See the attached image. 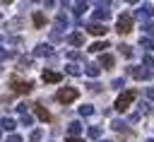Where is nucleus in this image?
<instances>
[{"label": "nucleus", "mask_w": 154, "mask_h": 142, "mask_svg": "<svg viewBox=\"0 0 154 142\" xmlns=\"http://www.w3.org/2000/svg\"><path fill=\"white\" fill-rule=\"evenodd\" d=\"M79 96V91L75 89V87H63V89H58V94H55V99L60 101V103H70V101H75Z\"/></svg>", "instance_id": "f257e3e1"}, {"label": "nucleus", "mask_w": 154, "mask_h": 142, "mask_svg": "<svg viewBox=\"0 0 154 142\" xmlns=\"http://www.w3.org/2000/svg\"><path fill=\"white\" fill-rule=\"evenodd\" d=\"M135 99H137V91H135V89H128V91H123V94L118 96L116 108H118V111H125V108H128V106H130Z\"/></svg>", "instance_id": "f03ea898"}, {"label": "nucleus", "mask_w": 154, "mask_h": 142, "mask_svg": "<svg viewBox=\"0 0 154 142\" xmlns=\"http://www.w3.org/2000/svg\"><path fill=\"white\" fill-rule=\"evenodd\" d=\"M116 29H118L120 34L132 31V17H130V14H120V17H118V22H116Z\"/></svg>", "instance_id": "7ed1b4c3"}, {"label": "nucleus", "mask_w": 154, "mask_h": 142, "mask_svg": "<svg viewBox=\"0 0 154 142\" xmlns=\"http://www.w3.org/2000/svg\"><path fill=\"white\" fill-rule=\"evenodd\" d=\"M111 5L108 2H96V10H94V19L101 24V19H108V14H111V10H108Z\"/></svg>", "instance_id": "20e7f679"}, {"label": "nucleus", "mask_w": 154, "mask_h": 142, "mask_svg": "<svg viewBox=\"0 0 154 142\" xmlns=\"http://www.w3.org/2000/svg\"><path fill=\"white\" fill-rule=\"evenodd\" d=\"M135 17H137V19H149V17H154V7H152L149 2H144V5H140V7L135 10Z\"/></svg>", "instance_id": "39448f33"}, {"label": "nucleus", "mask_w": 154, "mask_h": 142, "mask_svg": "<svg viewBox=\"0 0 154 142\" xmlns=\"http://www.w3.org/2000/svg\"><path fill=\"white\" fill-rule=\"evenodd\" d=\"M31 82L26 79V82H22V79H17V77H12V89L14 91H19V94H26V91H31Z\"/></svg>", "instance_id": "423d86ee"}, {"label": "nucleus", "mask_w": 154, "mask_h": 142, "mask_svg": "<svg viewBox=\"0 0 154 142\" xmlns=\"http://www.w3.org/2000/svg\"><path fill=\"white\" fill-rule=\"evenodd\" d=\"M41 79H43V82H51V84H55V82H60V79H63V75H60V72H53V70H43Z\"/></svg>", "instance_id": "0eeeda50"}, {"label": "nucleus", "mask_w": 154, "mask_h": 142, "mask_svg": "<svg viewBox=\"0 0 154 142\" xmlns=\"http://www.w3.org/2000/svg\"><path fill=\"white\" fill-rule=\"evenodd\" d=\"M87 31H89V34H94V36H103L108 29H106V24H99V22H94V24H89V26H87Z\"/></svg>", "instance_id": "6e6552de"}, {"label": "nucleus", "mask_w": 154, "mask_h": 142, "mask_svg": "<svg viewBox=\"0 0 154 142\" xmlns=\"http://www.w3.org/2000/svg\"><path fill=\"white\" fill-rule=\"evenodd\" d=\"M128 72H130L135 79H149V77H152V72H149V70H140V67H130Z\"/></svg>", "instance_id": "1a4fd4ad"}, {"label": "nucleus", "mask_w": 154, "mask_h": 142, "mask_svg": "<svg viewBox=\"0 0 154 142\" xmlns=\"http://www.w3.org/2000/svg\"><path fill=\"white\" fill-rule=\"evenodd\" d=\"M34 111H36V116H38L43 123H48V120H51V113H48V111H46L41 103H34Z\"/></svg>", "instance_id": "9d476101"}, {"label": "nucleus", "mask_w": 154, "mask_h": 142, "mask_svg": "<svg viewBox=\"0 0 154 142\" xmlns=\"http://www.w3.org/2000/svg\"><path fill=\"white\" fill-rule=\"evenodd\" d=\"M67 43H72V46H82V43H84V34H79V31L70 34V36H67Z\"/></svg>", "instance_id": "9b49d317"}, {"label": "nucleus", "mask_w": 154, "mask_h": 142, "mask_svg": "<svg viewBox=\"0 0 154 142\" xmlns=\"http://www.w3.org/2000/svg\"><path fill=\"white\" fill-rule=\"evenodd\" d=\"M84 72H87L89 77H99V72H101V67H99L96 63H87V65H84Z\"/></svg>", "instance_id": "f8f14e48"}, {"label": "nucleus", "mask_w": 154, "mask_h": 142, "mask_svg": "<svg viewBox=\"0 0 154 142\" xmlns=\"http://www.w3.org/2000/svg\"><path fill=\"white\" fill-rule=\"evenodd\" d=\"M53 51H51V46L48 43H38L36 48H34V55H51Z\"/></svg>", "instance_id": "ddd939ff"}, {"label": "nucleus", "mask_w": 154, "mask_h": 142, "mask_svg": "<svg viewBox=\"0 0 154 142\" xmlns=\"http://www.w3.org/2000/svg\"><path fill=\"white\" fill-rule=\"evenodd\" d=\"M17 128V123L12 120V118H2V123H0V130H7V132H12Z\"/></svg>", "instance_id": "4468645a"}, {"label": "nucleus", "mask_w": 154, "mask_h": 142, "mask_svg": "<svg viewBox=\"0 0 154 142\" xmlns=\"http://www.w3.org/2000/svg\"><path fill=\"white\" fill-rule=\"evenodd\" d=\"M79 132H82V125H79V123H77V120H75V123H70V125H67V135H70V137H77V135H79Z\"/></svg>", "instance_id": "2eb2a0df"}, {"label": "nucleus", "mask_w": 154, "mask_h": 142, "mask_svg": "<svg viewBox=\"0 0 154 142\" xmlns=\"http://www.w3.org/2000/svg\"><path fill=\"white\" fill-rule=\"evenodd\" d=\"M140 46H142L144 51H152V48H154V39H147V36H140Z\"/></svg>", "instance_id": "dca6fc26"}, {"label": "nucleus", "mask_w": 154, "mask_h": 142, "mask_svg": "<svg viewBox=\"0 0 154 142\" xmlns=\"http://www.w3.org/2000/svg\"><path fill=\"white\" fill-rule=\"evenodd\" d=\"M99 67H103V70H108V67H113V55H101V65Z\"/></svg>", "instance_id": "f3484780"}, {"label": "nucleus", "mask_w": 154, "mask_h": 142, "mask_svg": "<svg viewBox=\"0 0 154 142\" xmlns=\"http://www.w3.org/2000/svg\"><path fill=\"white\" fill-rule=\"evenodd\" d=\"M103 48H108V43H106V41H103V43H101V41H96V43H91V46H89V51H91V53H101Z\"/></svg>", "instance_id": "a211bd4d"}, {"label": "nucleus", "mask_w": 154, "mask_h": 142, "mask_svg": "<svg viewBox=\"0 0 154 142\" xmlns=\"http://www.w3.org/2000/svg\"><path fill=\"white\" fill-rule=\"evenodd\" d=\"M55 26H58V29H63V26H65V29H67V17H65V14H63V12H60V14H58V17H55Z\"/></svg>", "instance_id": "6ab92c4d"}, {"label": "nucleus", "mask_w": 154, "mask_h": 142, "mask_svg": "<svg viewBox=\"0 0 154 142\" xmlns=\"http://www.w3.org/2000/svg\"><path fill=\"white\" fill-rule=\"evenodd\" d=\"M65 70H67V75H72V77H77V75H82V70L75 65V63H70V65H65Z\"/></svg>", "instance_id": "aec40b11"}, {"label": "nucleus", "mask_w": 154, "mask_h": 142, "mask_svg": "<svg viewBox=\"0 0 154 142\" xmlns=\"http://www.w3.org/2000/svg\"><path fill=\"white\" fill-rule=\"evenodd\" d=\"M87 135H89L91 140H99V137H101V128H96V125H91V128L87 130Z\"/></svg>", "instance_id": "412c9836"}, {"label": "nucleus", "mask_w": 154, "mask_h": 142, "mask_svg": "<svg viewBox=\"0 0 154 142\" xmlns=\"http://www.w3.org/2000/svg\"><path fill=\"white\" fill-rule=\"evenodd\" d=\"M67 5L75 7V14H82V12L87 10V2H67Z\"/></svg>", "instance_id": "4be33fe9"}, {"label": "nucleus", "mask_w": 154, "mask_h": 142, "mask_svg": "<svg viewBox=\"0 0 154 142\" xmlns=\"http://www.w3.org/2000/svg\"><path fill=\"white\" fill-rule=\"evenodd\" d=\"M142 65H144V67H154V58H152L149 53H144V55H142Z\"/></svg>", "instance_id": "5701e85b"}, {"label": "nucleus", "mask_w": 154, "mask_h": 142, "mask_svg": "<svg viewBox=\"0 0 154 142\" xmlns=\"http://www.w3.org/2000/svg\"><path fill=\"white\" fill-rule=\"evenodd\" d=\"M149 111H152V103H149V101H142V103H140V113H142V116H147Z\"/></svg>", "instance_id": "b1692460"}, {"label": "nucleus", "mask_w": 154, "mask_h": 142, "mask_svg": "<svg viewBox=\"0 0 154 142\" xmlns=\"http://www.w3.org/2000/svg\"><path fill=\"white\" fill-rule=\"evenodd\" d=\"M94 113V108L89 106V103H84V106H79V116H91Z\"/></svg>", "instance_id": "393cba45"}, {"label": "nucleus", "mask_w": 154, "mask_h": 142, "mask_svg": "<svg viewBox=\"0 0 154 142\" xmlns=\"http://www.w3.org/2000/svg\"><path fill=\"white\" fill-rule=\"evenodd\" d=\"M142 31H144V34H149V36H154V24H152V22H144ZM149 36H147V39H149Z\"/></svg>", "instance_id": "a878e982"}, {"label": "nucleus", "mask_w": 154, "mask_h": 142, "mask_svg": "<svg viewBox=\"0 0 154 142\" xmlns=\"http://www.w3.org/2000/svg\"><path fill=\"white\" fill-rule=\"evenodd\" d=\"M43 22H46V19H43V14H41V12H36V14H34V24L41 29V26H43Z\"/></svg>", "instance_id": "bb28decb"}, {"label": "nucleus", "mask_w": 154, "mask_h": 142, "mask_svg": "<svg viewBox=\"0 0 154 142\" xmlns=\"http://www.w3.org/2000/svg\"><path fill=\"white\" fill-rule=\"evenodd\" d=\"M111 87H113V89H120V87H125V79H123V77H118V79H113V82H111Z\"/></svg>", "instance_id": "cd10ccee"}, {"label": "nucleus", "mask_w": 154, "mask_h": 142, "mask_svg": "<svg viewBox=\"0 0 154 142\" xmlns=\"http://www.w3.org/2000/svg\"><path fill=\"white\" fill-rule=\"evenodd\" d=\"M31 123H34V118H31L29 113H22V125H26V128H29Z\"/></svg>", "instance_id": "c85d7f7f"}, {"label": "nucleus", "mask_w": 154, "mask_h": 142, "mask_svg": "<svg viewBox=\"0 0 154 142\" xmlns=\"http://www.w3.org/2000/svg\"><path fill=\"white\" fill-rule=\"evenodd\" d=\"M120 53H123V55H125V58H130V55H132V48H130V46H125V43H123V46H120Z\"/></svg>", "instance_id": "c756f323"}, {"label": "nucleus", "mask_w": 154, "mask_h": 142, "mask_svg": "<svg viewBox=\"0 0 154 142\" xmlns=\"http://www.w3.org/2000/svg\"><path fill=\"white\" fill-rule=\"evenodd\" d=\"M111 128H113V130H123V128H125V120H113Z\"/></svg>", "instance_id": "7c9ffc66"}, {"label": "nucleus", "mask_w": 154, "mask_h": 142, "mask_svg": "<svg viewBox=\"0 0 154 142\" xmlns=\"http://www.w3.org/2000/svg\"><path fill=\"white\" fill-rule=\"evenodd\" d=\"M10 55H12V53H10V51H5V48H0V63H2V60H7V58H10Z\"/></svg>", "instance_id": "2f4dec72"}, {"label": "nucleus", "mask_w": 154, "mask_h": 142, "mask_svg": "<svg viewBox=\"0 0 154 142\" xmlns=\"http://www.w3.org/2000/svg\"><path fill=\"white\" fill-rule=\"evenodd\" d=\"M29 65H31L29 58H19V67H29Z\"/></svg>", "instance_id": "473e14b6"}, {"label": "nucleus", "mask_w": 154, "mask_h": 142, "mask_svg": "<svg viewBox=\"0 0 154 142\" xmlns=\"http://www.w3.org/2000/svg\"><path fill=\"white\" fill-rule=\"evenodd\" d=\"M38 140H41V130H34L31 132V142H38Z\"/></svg>", "instance_id": "72a5a7b5"}, {"label": "nucleus", "mask_w": 154, "mask_h": 142, "mask_svg": "<svg viewBox=\"0 0 154 142\" xmlns=\"http://www.w3.org/2000/svg\"><path fill=\"white\" fill-rule=\"evenodd\" d=\"M7 142H22V137H19V135H10V137H7Z\"/></svg>", "instance_id": "f704fd0d"}, {"label": "nucleus", "mask_w": 154, "mask_h": 142, "mask_svg": "<svg viewBox=\"0 0 154 142\" xmlns=\"http://www.w3.org/2000/svg\"><path fill=\"white\" fill-rule=\"evenodd\" d=\"M89 89H91V91H99V89H101V84H96V82H91V84H89Z\"/></svg>", "instance_id": "c9c22d12"}, {"label": "nucleus", "mask_w": 154, "mask_h": 142, "mask_svg": "<svg viewBox=\"0 0 154 142\" xmlns=\"http://www.w3.org/2000/svg\"><path fill=\"white\" fill-rule=\"evenodd\" d=\"M147 99H154V87H147Z\"/></svg>", "instance_id": "e433bc0d"}, {"label": "nucleus", "mask_w": 154, "mask_h": 142, "mask_svg": "<svg viewBox=\"0 0 154 142\" xmlns=\"http://www.w3.org/2000/svg\"><path fill=\"white\" fill-rule=\"evenodd\" d=\"M67 142H84V140H79V137H67Z\"/></svg>", "instance_id": "4c0bfd02"}, {"label": "nucleus", "mask_w": 154, "mask_h": 142, "mask_svg": "<svg viewBox=\"0 0 154 142\" xmlns=\"http://www.w3.org/2000/svg\"><path fill=\"white\" fill-rule=\"evenodd\" d=\"M147 142H154V140H147Z\"/></svg>", "instance_id": "58836bf2"}, {"label": "nucleus", "mask_w": 154, "mask_h": 142, "mask_svg": "<svg viewBox=\"0 0 154 142\" xmlns=\"http://www.w3.org/2000/svg\"><path fill=\"white\" fill-rule=\"evenodd\" d=\"M0 137H2V130H0Z\"/></svg>", "instance_id": "ea45409f"}, {"label": "nucleus", "mask_w": 154, "mask_h": 142, "mask_svg": "<svg viewBox=\"0 0 154 142\" xmlns=\"http://www.w3.org/2000/svg\"><path fill=\"white\" fill-rule=\"evenodd\" d=\"M0 17H2V14H0Z\"/></svg>", "instance_id": "a19ab883"}]
</instances>
